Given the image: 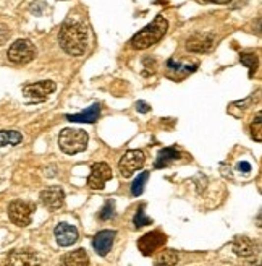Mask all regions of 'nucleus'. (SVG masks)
Returning a JSON list of instances; mask_svg holds the SVG:
<instances>
[{"instance_id": "nucleus-1", "label": "nucleus", "mask_w": 262, "mask_h": 266, "mask_svg": "<svg viewBox=\"0 0 262 266\" xmlns=\"http://www.w3.org/2000/svg\"><path fill=\"white\" fill-rule=\"evenodd\" d=\"M60 46L70 55L85 54L87 47V30L86 26L78 20L65 21L58 36Z\"/></svg>"}, {"instance_id": "nucleus-2", "label": "nucleus", "mask_w": 262, "mask_h": 266, "mask_svg": "<svg viewBox=\"0 0 262 266\" xmlns=\"http://www.w3.org/2000/svg\"><path fill=\"white\" fill-rule=\"evenodd\" d=\"M167 28H169V23L164 16H157L152 23L144 26L141 31H138L131 39V47L136 49V51H144L154 44H157L160 39L164 37V34L167 33Z\"/></svg>"}, {"instance_id": "nucleus-3", "label": "nucleus", "mask_w": 262, "mask_h": 266, "mask_svg": "<svg viewBox=\"0 0 262 266\" xmlns=\"http://www.w3.org/2000/svg\"><path fill=\"white\" fill-rule=\"evenodd\" d=\"M89 136L85 130L80 129H63L58 136V145L66 154H76L85 151L87 146Z\"/></svg>"}, {"instance_id": "nucleus-4", "label": "nucleus", "mask_w": 262, "mask_h": 266, "mask_svg": "<svg viewBox=\"0 0 262 266\" xmlns=\"http://www.w3.org/2000/svg\"><path fill=\"white\" fill-rule=\"evenodd\" d=\"M36 211L34 203H28V201H21V200H16L12 201L8 206V218L13 224L25 227L28 224H31V218L32 213Z\"/></svg>"}, {"instance_id": "nucleus-5", "label": "nucleus", "mask_w": 262, "mask_h": 266, "mask_svg": "<svg viewBox=\"0 0 262 266\" xmlns=\"http://www.w3.org/2000/svg\"><path fill=\"white\" fill-rule=\"evenodd\" d=\"M37 49L31 41L18 39L8 49V59L13 64H28L36 57Z\"/></svg>"}, {"instance_id": "nucleus-6", "label": "nucleus", "mask_w": 262, "mask_h": 266, "mask_svg": "<svg viewBox=\"0 0 262 266\" xmlns=\"http://www.w3.org/2000/svg\"><path fill=\"white\" fill-rule=\"evenodd\" d=\"M144 163H146V158H144V153L141 149H130V151H126L123 156L120 159V172L121 175L128 179V177H131L135 172H138L139 169L143 167Z\"/></svg>"}, {"instance_id": "nucleus-7", "label": "nucleus", "mask_w": 262, "mask_h": 266, "mask_svg": "<svg viewBox=\"0 0 262 266\" xmlns=\"http://www.w3.org/2000/svg\"><path fill=\"white\" fill-rule=\"evenodd\" d=\"M165 242H167L165 234H162L160 231H152L138 240V250L143 255H146V257H149V255L160 250L165 245Z\"/></svg>"}, {"instance_id": "nucleus-8", "label": "nucleus", "mask_w": 262, "mask_h": 266, "mask_svg": "<svg viewBox=\"0 0 262 266\" xmlns=\"http://www.w3.org/2000/svg\"><path fill=\"white\" fill-rule=\"evenodd\" d=\"M55 83L54 81H49V80H44V81H37V83H31V85H25L23 86V94L31 99V101L39 102V101H44L47 99L49 94H52L55 91Z\"/></svg>"}, {"instance_id": "nucleus-9", "label": "nucleus", "mask_w": 262, "mask_h": 266, "mask_svg": "<svg viewBox=\"0 0 262 266\" xmlns=\"http://www.w3.org/2000/svg\"><path fill=\"white\" fill-rule=\"evenodd\" d=\"M112 179V169L105 163H96L91 169V175L87 179V185L92 190H102L104 185Z\"/></svg>"}, {"instance_id": "nucleus-10", "label": "nucleus", "mask_w": 262, "mask_h": 266, "mask_svg": "<svg viewBox=\"0 0 262 266\" xmlns=\"http://www.w3.org/2000/svg\"><path fill=\"white\" fill-rule=\"evenodd\" d=\"M41 201L50 211H57L65 203V192L60 187H49L41 192Z\"/></svg>"}, {"instance_id": "nucleus-11", "label": "nucleus", "mask_w": 262, "mask_h": 266, "mask_svg": "<svg viewBox=\"0 0 262 266\" xmlns=\"http://www.w3.org/2000/svg\"><path fill=\"white\" fill-rule=\"evenodd\" d=\"M214 44H215V37L212 34H209V33H203V34H194L189 37L186 42V49L189 52L203 54V52H209L214 47Z\"/></svg>"}, {"instance_id": "nucleus-12", "label": "nucleus", "mask_w": 262, "mask_h": 266, "mask_svg": "<svg viewBox=\"0 0 262 266\" xmlns=\"http://www.w3.org/2000/svg\"><path fill=\"white\" fill-rule=\"evenodd\" d=\"M5 266H41V260L29 250H13L8 255Z\"/></svg>"}, {"instance_id": "nucleus-13", "label": "nucleus", "mask_w": 262, "mask_h": 266, "mask_svg": "<svg viewBox=\"0 0 262 266\" xmlns=\"http://www.w3.org/2000/svg\"><path fill=\"white\" fill-rule=\"evenodd\" d=\"M115 235H116L115 231H109V229L100 231L92 240V247H94V250H96V253L100 255V257H105V255L112 250Z\"/></svg>"}, {"instance_id": "nucleus-14", "label": "nucleus", "mask_w": 262, "mask_h": 266, "mask_svg": "<svg viewBox=\"0 0 262 266\" xmlns=\"http://www.w3.org/2000/svg\"><path fill=\"white\" fill-rule=\"evenodd\" d=\"M54 234H55V239L58 242V245H62V247H70L78 240L76 227L66 224V223H62L55 227Z\"/></svg>"}, {"instance_id": "nucleus-15", "label": "nucleus", "mask_w": 262, "mask_h": 266, "mask_svg": "<svg viewBox=\"0 0 262 266\" xmlns=\"http://www.w3.org/2000/svg\"><path fill=\"white\" fill-rule=\"evenodd\" d=\"M62 266H89V257L83 248H78L70 253H66L60 260Z\"/></svg>"}, {"instance_id": "nucleus-16", "label": "nucleus", "mask_w": 262, "mask_h": 266, "mask_svg": "<svg viewBox=\"0 0 262 266\" xmlns=\"http://www.w3.org/2000/svg\"><path fill=\"white\" fill-rule=\"evenodd\" d=\"M100 115V106L99 104H94V106L87 107L86 110H83L80 114L75 115H66V119L70 122H81V124H94Z\"/></svg>"}, {"instance_id": "nucleus-17", "label": "nucleus", "mask_w": 262, "mask_h": 266, "mask_svg": "<svg viewBox=\"0 0 262 266\" xmlns=\"http://www.w3.org/2000/svg\"><path fill=\"white\" fill-rule=\"evenodd\" d=\"M233 252H235L238 257L248 258L256 253V243L251 239H248V237H236V239L233 240Z\"/></svg>"}, {"instance_id": "nucleus-18", "label": "nucleus", "mask_w": 262, "mask_h": 266, "mask_svg": "<svg viewBox=\"0 0 262 266\" xmlns=\"http://www.w3.org/2000/svg\"><path fill=\"white\" fill-rule=\"evenodd\" d=\"M176 159H180V153L176 151V148H164L159 153L157 159H155V167L157 169L167 167V166H170Z\"/></svg>"}, {"instance_id": "nucleus-19", "label": "nucleus", "mask_w": 262, "mask_h": 266, "mask_svg": "<svg viewBox=\"0 0 262 266\" xmlns=\"http://www.w3.org/2000/svg\"><path fill=\"white\" fill-rule=\"evenodd\" d=\"M178 263V253L175 250H160L155 257L154 266H175Z\"/></svg>"}, {"instance_id": "nucleus-20", "label": "nucleus", "mask_w": 262, "mask_h": 266, "mask_svg": "<svg viewBox=\"0 0 262 266\" xmlns=\"http://www.w3.org/2000/svg\"><path fill=\"white\" fill-rule=\"evenodd\" d=\"M23 136L16 130H0V146H15L21 143Z\"/></svg>"}, {"instance_id": "nucleus-21", "label": "nucleus", "mask_w": 262, "mask_h": 266, "mask_svg": "<svg viewBox=\"0 0 262 266\" xmlns=\"http://www.w3.org/2000/svg\"><path fill=\"white\" fill-rule=\"evenodd\" d=\"M147 179H149V172H143L141 175H138V179L133 182V185H131V195L133 197H139V195H141Z\"/></svg>"}, {"instance_id": "nucleus-22", "label": "nucleus", "mask_w": 262, "mask_h": 266, "mask_svg": "<svg viewBox=\"0 0 262 266\" xmlns=\"http://www.w3.org/2000/svg\"><path fill=\"white\" fill-rule=\"evenodd\" d=\"M115 216V203L114 201H107L104 204L102 211L99 213V218L102 221H107V219H112Z\"/></svg>"}, {"instance_id": "nucleus-23", "label": "nucleus", "mask_w": 262, "mask_h": 266, "mask_svg": "<svg viewBox=\"0 0 262 266\" xmlns=\"http://www.w3.org/2000/svg\"><path fill=\"white\" fill-rule=\"evenodd\" d=\"M262 122H261V112L256 115V120L253 122V125H251V135H253V138L256 141H261L262 140V129H261Z\"/></svg>"}, {"instance_id": "nucleus-24", "label": "nucleus", "mask_w": 262, "mask_h": 266, "mask_svg": "<svg viewBox=\"0 0 262 266\" xmlns=\"http://www.w3.org/2000/svg\"><path fill=\"white\" fill-rule=\"evenodd\" d=\"M152 223V219H149L146 214H144V206H139L138 213L135 214V226L136 227H144Z\"/></svg>"}, {"instance_id": "nucleus-25", "label": "nucleus", "mask_w": 262, "mask_h": 266, "mask_svg": "<svg viewBox=\"0 0 262 266\" xmlns=\"http://www.w3.org/2000/svg\"><path fill=\"white\" fill-rule=\"evenodd\" d=\"M241 62L249 68V75H253V71L256 70V64H258V62H256L254 55L253 54H243L241 55Z\"/></svg>"}, {"instance_id": "nucleus-26", "label": "nucleus", "mask_w": 262, "mask_h": 266, "mask_svg": "<svg viewBox=\"0 0 262 266\" xmlns=\"http://www.w3.org/2000/svg\"><path fill=\"white\" fill-rule=\"evenodd\" d=\"M8 37H10V30L7 26L0 25V46H3L8 41Z\"/></svg>"}, {"instance_id": "nucleus-27", "label": "nucleus", "mask_w": 262, "mask_h": 266, "mask_svg": "<svg viewBox=\"0 0 262 266\" xmlns=\"http://www.w3.org/2000/svg\"><path fill=\"white\" fill-rule=\"evenodd\" d=\"M136 109L139 110V112H143V114H146V112H149V110H150V107L144 101H138L136 102Z\"/></svg>"}, {"instance_id": "nucleus-28", "label": "nucleus", "mask_w": 262, "mask_h": 266, "mask_svg": "<svg viewBox=\"0 0 262 266\" xmlns=\"http://www.w3.org/2000/svg\"><path fill=\"white\" fill-rule=\"evenodd\" d=\"M238 169L241 170V172H251V164L249 163H244V161H243V163L238 164Z\"/></svg>"}, {"instance_id": "nucleus-29", "label": "nucleus", "mask_w": 262, "mask_h": 266, "mask_svg": "<svg viewBox=\"0 0 262 266\" xmlns=\"http://www.w3.org/2000/svg\"><path fill=\"white\" fill-rule=\"evenodd\" d=\"M204 2H209V3H228L232 0H204Z\"/></svg>"}, {"instance_id": "nucleus-30", "label": "nucleus", "mask_w": 262, "mask_h": 266, "mask_svg": "<svg viewBox=\"0 0 262 266\" xmlns=\"http://www.w3.org/2000/svg\"><path fill=\"white\" fill-rule=\"evenodd\" d=\"M249 266H259V265H249Z\"/></svg>"}]
</instances>
